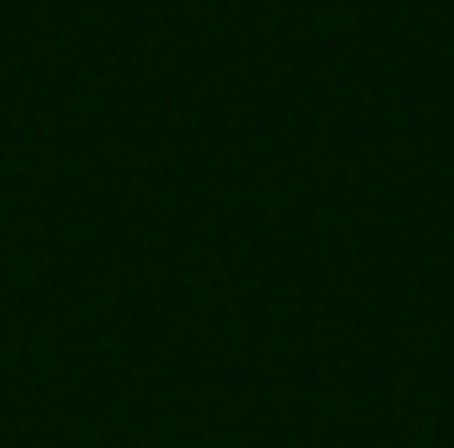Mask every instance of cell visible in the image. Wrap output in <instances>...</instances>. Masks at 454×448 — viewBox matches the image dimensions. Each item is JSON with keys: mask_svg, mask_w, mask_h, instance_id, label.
<instances>
[]
</instances>
